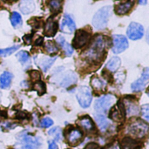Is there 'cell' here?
<instances>
[{
  "label": "cell",
  "mask_w": 149,
  "mask_h": 149,
  "mask_svg": "<svg viewBox=\"0 0 149 149\" xmlns=\"http://www.w3.org/2000/svg\"><path fill=\"white\" fill-rule=\"evenodd\" d=\"M21 149H38L41 146V141L38 137H35L27 134H22L19 136Z\"/></svg>",
  "instance_id": "cell-5"
},
{
  "label": "cell",
  "mask_w": 149,
  "mask_h": 149,
  "mask_svg": "<svg viewBox=\"0 0 149 149\" xmlns=\"http://www.w3.org/2000/svg\"><path fill=\"white\" fill-rule=\"evenodd\" d=\"M58 23L53 20L52 18H49L45 24V30H44V33L46 37H52L56 34L57 31H58Z\"/></svg>",
  "instance_id": "cell-15"
},
{
  "label": "cell",
  "mask_w": 149,
  "mask_h": 149,
  "mask_svg": "<svg viewBox=\"0 0 149 149\" xmlns=\"http://www.w3.org/2000/svg\"><path fill=\"white\" fill-rule=\"evenodd\" d=\"M138 148L139 143L131 138H125L121 141V149H137Z\"/></svg>",
  "instance_id": "cell-23"
},
{
  "label": "cell",
  "mask_w": 149,
  "mask_h": 149,
  "mask_svg": "<svg viewBox=\"0 0 149 149\" xmlns=\"http://www.w3.org/2000/svg\"><path fill=\"white\" fill-rule=\"evenodd\" d=\"M0 99H1V93H0Z\"/></svg>",
  "instance_id": "cell-41"
},
{
  "label": "cell",
  "mask_w": 149,
  "mask_h": 149,
  "mask_svg": "<svg viewBox=\"0 0 149 149\" xmlns=\"http://www.w3.org/2000/svg\"><path fill=\"white\" fill-rule=\"evenodd\" d=\"M127 34L128 38L132 40H138L141 39L144 36V27L138 23L133 22L129 24Z\"/></svg>",
  "instance_id": "cell-8"
},
{
  "label": "cell",
  "mask_w": 149,
  "mask_h": 149,
  "mask_svg": "<svg viewBox=\"0 0 149 149\" xmlns=\"http://www.w3.org/2000/svg\"><path fill=\"white\" fill-rule=\"evenodd\" d=\"M90 38H91V35L87 31L84 30H79L75 34V37L72 41V45L74 48L77 49L82 48L89 42Z\"/></svg>",
  "instance_id": "cell-9"
},
{
  "label": "cell",
  "mask_w": 149,
  "mask_h": 149,
  "mask_svg": "<svg viewBox=\"0 0 149 149\" xmlns=\"http://www.w3.org/2000/svg\"><path fill=\"white\" fill-rule=\"evenodd\" d=\"M33 90L37 91L39 95H42L45 93V86L44 85L43 82H37L34 86H33Z\"/></svg>",
  "instance_id": "cell-33"
},
{
  "label": "cell",
  "mask_w": 149,
  "mask_h": 149,
  "mask_svg": "<svg viewBox=\"0 0 149 149\" xmlns=\"http://www.w3.org/2000/svg\"><path fill=\"white\" fill-rule=\"evenodd\" d=\"M19 9L22 13L29 14L35 10V3L32 0H21L19 3Z\"/></svg>",
  "instance_id": "cell-18"
},
{
  "label": "cell",
  "mask_w": 149,
  "mask_h": 149,
  "mask_svg": "<svg viewBox=\"0 0 149 149\" xmlns=\"http://www.w3.org/2000/svg\"><path fill=\"white\" fill-rule=\"evenodd\" d=\"M49 135H52L56 141L62 140V131L59 127H53L49 131Z\"/></svg>",
  "instance_id": "cell-31"
},
{
  "label": "cell",
  "mask_w": 149,
  "mask_h": 149,
  "mask_svg": "<svg viewBox=\"0 0 149 149\" xmlns=\"http://www.w3.org/2000/svg\"><path fill=\"white\" fill-rule=\"evenodd\" d=\"M82 137H83L82 132L77 128H72L70 131H68L66 134V140L68 143L72 146L77 145L82 140Z\"/></svg>",
  "instance_id": "cell-13"
},
{
  "label": "cell",
  "mask_w": 149,
  "mask_h": 149,
  "mask_svg": "<svg viewBox=\"0 0 149 149\" xmlns=\"http://www.w3.org/2000/svg\"><path fill=\"white\" fill-rule=\"evenodd\" d=\"M17 59L19 60V62L21 64H25L29 59H30V55L27 52H19L17 54Z\"/></svg>",
  "instance_id": "cell-32"
},
{
  "label": "cell",
  "mask_w": 149,
  "mask_h": 149,
  "mask_svg": "<svg viewBox=\"0 0 149 149\" xmlns=\"http://www.w3.org/2000/svg\"><path fill=\"white\" fill-rule=\"evenodd\" d=\"M126 115V112H125V107L123 105V102H118L117 106L115 107H113L112 109V111L110 112V118L113 119L115 121H121L124 120Z\"/></svg>",
  "instance_id": "cell-12"
},
{
  "label": "cell",
  "mask_w": 149,
  "mask_h": 149,
  "mask_svg": "<svg viewBox=\"0 0 149 149\" xmlns=\"http://www.w3.org/2000/svg\"><path fill=\"white\" fill-rule=\"evenodd\" d=\"M114 102H115V97L111 94H107L98 99L95 101L94 108L100 113H106Z\"/></svg>",
  "instance_id": "cell-4"
},
{
  "label": "cell",
  "mask_w": 149,
  "mask_h": 149,
  "mask_svg": "<svg viewBox=\"0 0 149 149\" xmlns=\"http://www.w3.org/2000/svg\"><path fill=\"white\" fill-rule=\"evenodd\" d=\"M31 76L32 77L33 79H39V77H40V74L38 71H32L31 72Z\"/></svg>",
  "instance_id": "cell-37"
},
{
  "label": "cell",
  "mask_w": 149,
  "mask_h": 149,
  "mask_svg": "<svg viewBox=\"0 0 149 149\" xmlns=\"http://www.w3.org/2000/svg\"><path fill=\"white\" fill-rule=\"evenodd\" d=\"M112 7L111 6H104L100 9L93 18V25L96 29H104L107 27L109 17L111 16Z\"/></svg>",
  "instance_id": "cell-2"
},
{
  "label": "cell",
  "mask_w": 149,
  "mask_h": 149,
  "mask_svg": "<svg viewBox=\"0 0 149 149\" xmlns=\"http://www.w3.org/2000/svg\"><path fill=\"white\" fill-rule=\"evenodd\" d=\"M10 22L14 28H19L22 25V17L19 13L14 11L10 16Z\"/></svg>",
  "instance_id": "cell-28"
},
{
  "label": "cell",
  "mask_w": 149,
  "mask_h": 149,
  "mask_svg": "<svg viewBox=\"0 0 149 149\" xmlns=\"http://www.w3.org/2000/svg\"><path fill=\"white\" fill-rule=\"evenodd\" d=\"M48 149H58V145L56 144V142L54 141H49V147Z\"/></svg>",
  "instance_id": "cell-38"
},
{
  "label": "cell",
  "mask_w": 149,
  "mask_h": 149,
  "mask_svg": "<svg viewBox=\"0 0 149 149\" xmlns=\"http://www.w3.org/2000/svg\"><path fill=\"white\" fill-rule=\"evenodd\" d=\"M78 124L86 131H92L94 128V126H93V123L92 120L89 117H86V116L82 117L78 121Z\"/></svg>",
  "instance_id": "cell-22"
},
{
  "label": "cell",
  "mask_w": 149,
  "mask_h": 149,
  "mask_svg": "<svg viewBox=\"0 0 149 149\" xmlns=\"http://www.w3.org/2000/svg\"><path fill=\"white\" fill-rule=\"evenodd\" d=\"M127 132L135 138H142L148 134V126L142 120H135L128 126Z\"/></svg>",
  "instance_id": "cell-3"
},
{
  "label": "cell",
  "mask_w": 149,
  "mask_h": 149,
  "mask_svg": "<svg viewBox=\"0 0 149 149\" xmlns=\"http://www.w3.org/2000/svg\"><path fill=\"white\" fill-rule=\"evenodd\" d=\"M45 51L50 54H55L58 52V47L52 41H47L45 45Z\"/></svg>",
  "instance_id": "cell-29"
},
{
  "label": "cell",
  "mask_w": 149,
  "mask_h": 149,
  "mask_svg": "<svg viewBox=\"0 0 149 149\" xmlns=\"http://www.w3.org/2000/svg\"><path fill=\"white\" fill-rule=\"evenodd\" d=\"M134 4V0H127L126 2H123L115 7V12L118 15L127 14L132 9Z\"/></svg>",
  "instance_id": "cell-16"
},
{
  "label": "cell",
  "mask_w": 149,
  "mask_h": 149,
  "mask_svg": "<svg viewBox=\"0 0 149 149\" xmlns=\"http://www.w3.org/2000/svg\"><path fill=\"white\" fill-rule=\"evenodd\" d=\"M94 119H95V121L99 127V128L102 131V132H105L110 126V122L109 120L102 114H98V115H95L94 116Z\"/></svg>",
  "instance_id": "cell-19"
},
{
  "label": "cell",
  "mask_w": 149,
  "mask_h": 149,
  "mask_svg": "<svg viewBox=\"0 0 149 149\" xmlns=\"http://www.w3.org/2000/svg\"><path fill=\"white\" fill-rule=\"evenodd\" d=\"M123 105L125 107V112L128 116H134L139 113V107L137 104L134 103V100L125 99L123 101Z\"/></svg>",
  "instance_id": "cell-14"
},
{
  "label": "cell",
  "mask_w": 149,
  "mask_h": 149,
  "mask_svg": "<svg viewBox=\"0 0 149 149\" xmlns=\"http://www.w3.org/2000/svg\"><path fill=\"white\" fill-rule=\"evenodd\" d=\"M57 42L60 45V46L64 49V51H65V54L67 55V56H71L72 53H73V48H72V46L70 45V44H68L66 41H65V39L62 37V36H59L58 38H57Z\"/></svg>",
  "instance_id": "cell-21"
},
{
  "label": "cell",
  "mask_w": 149,
  "mask_h": 149,
  "mask_svg": "<svg viewBox=\"0 0 149 149\" xmlns=\"http://www.w3.org/2000/svg\"><path fill=\"white\" fill-rule=\"evenodd\" d=\"M107 149H120V147H119V145H118V144H114V145H113V146L109 147Z\"/></svg>",
  "instance_id": "cell-39"
},
{
  "label": "cell",
  "mask_w": 149,
  "mask_h": 149,
  "mask_svg": "<svg viewBox=\"0 0 149 149\" xmlns=\"http://www.w3.org/2000/svg\"><path fill=\"white\" fill-rule=\"evenodd\" d=\"M141 112H142V117L147 120H149V106L148 105H144L141 107Z\"/></svg>",
  "instance_id": "cell-35"
},
{
  "label": "cell",
  "mask_w": 149,
  "mask_h": 149,
  "mask_svg": "<svg viewBox=\"0 0 149 149\" xmlns=\"http://www.w3.org/2000/svg\"><path fill=\"white\" fill-rule=\"evenodd\" d=\"M52 124H53V121H52V119H50V118H44L42 120H41V122H40V126L42 127H51V126H52Z\"/></svg>",
  "instance_id": "cell-34"
},
{
  "label": "cell",
  "mask_w": 149,
  "mask_h": 149,
  "mask_svg": "<svg viewBox=\"0 0 149 149\" xmlns=\"http://www.w3.org/2000/svg\"><path fill=\"white\" fill-rule=\"evenodd\" d=\"M76 81H77V75L72 72H67L64 75V77L60 82V86L63 87H68V86L75 84Z\"/></svg>",
  "instance_id": "cell-17"
},
{
  "label": "cell",
  "mask_w": 149,
  "mask_h": 149,
  "mask_svg": "<svg viewBox=\"0 0 149 149\" xmlns=\"http://www.w3.org/2000/svg\"><path fill=\"white\" fill-rule=\"evenodd\" d=\"M106 48V41L103 36H97L94 38L91 47L83 54V56L92 61H100L104 55Z\"/></svg>",
  "instance_id": "cell-1"
},
{
  "label": "cell",
  "mask_w": 149,
  "mask_h": 149,
  "mask_svg": "<svg viewBox=\"0 0 149 149\" xmlns=\"http://www.w3.org/2000/svg\"><path fill=\"white\" fill-rule=\"evenodd\" d=\"M85 149H100V147L96 143H89Z\"/></svg>",
  "instance_id": "cell-36"
},
{
  "label": "cell",
  "mask_w": 149,
  "mask_h": 149,
  "mask_svg": "<svg viewBox=\"0 0 149 149\" xmlns=\"http://www.w3.org/2000/svg\"><path fill=\"white\" fill-rule=\"evenodd\" d=\"M56 57L54 58H42L39 61V65L42 68V70L44 72H47V70H49V68L52 65V64L54 63V61L56 60Z\"/></svg>",
  "instance_id": "cell-26"
},
{
  "label": "cell",
  "mask_w": 149,
  "mask_h": 149,
  "mask_svg": "<svg viewBox=\"0 0 149 149\" xmlns=\"http://www.w3.org/2000/svg\"><path fill=\"white\" fill-rule=\"evenodd\" d=\"M121 65V60L120 58L118 57H114V58H112L107 64V68L111 71V72H115L117 71L120 66Z\"/></svg>",
  "instance_id": "cell-24"
},
{
  "label": "cell",
  "mask_w": 149,
  "mask_h": 149,
  "mask_svg": "<svg viewBox=\"0 0 149 149\" xmlns=\"http://www.w3.org/2000/svg\"><path fill=\"white\" fill-rule=\"evenodd\" d=\"M12 80V74L10 72H3L0 76V87L2 89L8 88Z\"/></svg>",
  "instance_id": "cell-20"
},
{
  "label": "cell",
  "mask_w": 149,
  "mask_h": 149,
  "mask_svg": "<svg viewBox=\"0 0 149 149\" xmlns=\"http://www.w3.org/2000/svg\"><path fill=\"white\" fill-rule=\"evenodd\" d=\"M77 100L83 108L89 107L93 100L90 88L88 86H80L77 93Z\"/></svg>",
  "instance_id": "cell-6"
},
{
  "label": "cell",
  "mask_w": 149,
  "mask_h": 149,
  "mask_svg": "<svg viewBox=\"0 0 149 149\" xmlns=\"http://www.w3.org/2000/svg\"><path fill=\"white\" fill-rule=\"evenodd\" d=\"M19 47H20V45H13V46H11L10 48L0 49V57H7V56H10V54H12L13 52H15Z\"/></svg>",
  "instance_id": "cell-30"
},
{
  "label": "cell",
  "mask_w": 149,
  "mask_h": 149,
  "mask_svg": "<svg viewBox=\"0 0 149 149\" xmlns=\"http://www.w3.org/2000/svg\"><path fill=\"white\" fill-rule=\"evenodd\" d=\"M128 47V41L127 38L123 35H113V52L120 53L123 52Z\"/></svg>",
  "instance_id": "cell-7"
},
{
  "label": "cell",
  "mask_w": 149,
  "mask_h": 149,
  "mask_svg": "<svg viewBox=\"0 0 149 149\" xmlns=\"http://www.w3.org/2000/svg\"><path fill=\"white\" fill-rule=\"evenodd\" d=\"M60 30H61V31H63L65 33H68V34L72 33L76 30L75 22L72 18V17L69 16L68 14H65L64 16V18L60 24Z\"/></svg>",
  "instance_id": "cell-10"
},
{
  "label": "cell",
  "mask_w": 149,
  "mask_h": 149,
  "mask_svg": "<svg viewBox=\"0 0 149 149\" xmlns=\"http://www.w3.org/2000/svg\"><path fill=\"white\" fill-rule=\"evenodd\" d=\"M47 3L52 13H58L62 9L63 1L62 0H48Z\"/></svg>",
  "instance_id": "cell-25"
},
{
  "label": "cell",
  "mask_w": 149,
  "mask_h": 149,
  "mask_svg": "<svg viewBox=\"0 0 149 149\" xmlns=\"http://www.w3.org/2000/svg\"><path fill=\"white\" fill-rule=\"evenodd\" d=\"M139 3H140L141 4L146 5V4H147V3H148V1H147V0H139Z\"/></svg>",
  "instance_id": "cell-40"
},
{
  "label": "cell",
  "mask_w": 149,
  "mask_h": 149,
  "mask_svg": "<svg viewBox=\"0 0 149 149\" xmlns=\"http://www.w3.org/2000/svg\"><path fill=\"white\" fill-rule=\"evenodd\" d=\"M149 80V70L148 68H146L141 75V78L139 79L138 80H136L135 82H134L132 84V89L134 92H140L142 91L146 86L148 85V82Z\"/></svg>",
  "instance_id": "cell-11"
},
{
  "label": "cell",
  "mask_w": 149,
  "mask_h": 149,
  "mask_svg": "<svg viewBox=\"0 0 149 149\" xmlns=\"http://www.w3.org/2000/svg\"><path fill=\"white\" fill-rule=\"evenodd\" d=\"M91 84L93 88L96 91H102L106 87V83L97 77H94L91 79Z\"/></svg>",
  "instance_id": "cell-27"
}]
</instances>
